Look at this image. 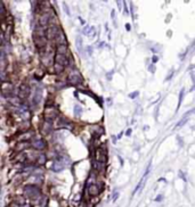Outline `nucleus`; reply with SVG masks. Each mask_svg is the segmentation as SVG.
<instances>
[{
  "instance_id": "1",
  "label": "nucleus",
  "mask_w": 195,
  "mask_h": 207,
  "mask_svg": "<svg viewBox=\"0 0 195 207\" xmlns=\"http://www.w3.org/2000/svg\"><path fill=\"white\" fill-rule=\"evenodd\" d=\"M24 194L29 198H37L40 196V189L35 186H26L24 188Z\"/></svg>"
},
{
  "instance_id": "2",
  "label": "nucleus",
  "mask_w": 195,
  "mask_h": 207,
  "mask_svg": "<svg viewBox=\"0 0 195 207\" xmlns=\"http://www.w3.org/2000/svg\"><path fill=\"white\" fill-rule=\"evenodd\" d=\"M56 116H57V111L55 109V107L49 106V107H47V108L45 109V117H46V120L51 121V120H54Z\"/></svg>"
},
{
  "instance_id": "3",
  "label": "nucleus",
  "mask_w": 195,
  "mask_h": 207,
  "mask_svg": "<svg viewBox=\"0 0 195 207\" xmlns=\"http://www.w3.org/2000/svg\"><path fill=\"white\" fill-rule=\"evenodd\" d=\"M55 61H56V64H58V65H62V66H66V65L69 64V59H67L66 55H61V54H56Z\"/></svg>"
},
{
  "instance_id": "4",
  "label": "nucleus",
  "mask_w": 195,
  "mask_h": 207,
  "mask_svg": "<svg viewBox=\"0 0 195 207\" xmlns=\"http://www.w3.org/2000/svg\"><path fill=\"white\" fill-rule=\"evenodd\" d=\"M69 80H70V82H71L72 84H79V83H81L82 81L80 74L77 72V71L74 73H71V74L69 75Z\"/></svg>"
},
{
  "instance_id": "5",
  "label": "nucleus",
  "mask_w": 195,
  "mask_h": 207,
  "mask_svg": "<svg viewBox=\"0 0 195 207\" xmlns=\"http://www.w3.org/2000/svg\"><path fill=\"white\" fill-rule=\"evenodd\" d=\"M58 31L60 30H57L55 26H50V27H48L47 29V38L48 39H56V37H57V34H58Z\"/></svg>"
},
{
  "instance_id": "6",
  "label": "nucleus",
  "mask_w": 195,
  "mask_h": 207,
  "mask_svg": "<svg viewBox=\"0 0 195 207\" xmlns=\"http://www.w3.org/2000/svg\"><path fill=\"white\" fill-rule=\"evenodd\" d=\"M34 40H35V46L39 48V49H42L46 44H47V38L46 37H37V38H34Z\"/></svg>"
},
{
  "instance_id": "7",
  "label": "nucleus",
  "mask_w": 195,
  "mask_h": 207,
  "mask_svg": "<svg viewBox=\"0 0 195 207\" xmlns=\"http://www.w3.org/2000/svg\"><path fill=\"white\" fill-rule=\"evenodd\" d=\"M29 93H30V89H29V85H26V84H22L20 87V94L21 98H25L26 96H29Z\"/></svg>"
},
{
  "instance_id": "8",
  "label": "nucleus",
  "mask_w": 195,
  "mask_h": 207,
  "mask_svg": "<svg viewBox=\"0 0 195 207\" xmlns=\"http://www.w3.org/2000/svg\"><path fill=\"white\" fill-rule=\"evenodd\" d=\"M57 43H58V46H61V44H65V42H66V39H65V35H64V33L62 32V30L58 31V34H57V37H56V39H55Z\"/></svg>"
},
{
  "instance_id": "9",
  "label": "nucleus",
  "mask_w": 195,
  "mask_h": 207,
  "mask_svg": "<svg viewBox=\"0 0 195 207\" xmlns=\"http://www.w3.org/2000/svg\"><path fill=\"white\" fill-rule=\"evenodd\" d=\"M41 97H42V89H41V88H38V89L35 90L34 97H33V103L39 104L41 100Z\"/></svg>"
},
{
  "instance_id": "10",
  "label": "nucleus",
  "mask_w": 195,
  "mask_h": 207,
  "mask_svg": "<svg viewBox=\"0 0 195 207\" xmlns=\"http://www.w3.org/2000/svg\"><path fill=\"white\" fill-rule=\"evenodd\" d=\"M32 146H33L35 149H38V150H42V149H45V148H46V144H45L42 140H37V141H33Z\"/></svg>"
},
{
  "instance_id": "11",
  "label": "nucleus",
  "mask_w": 195,
  "mask_h": 207,
  "mask_svg": "<svg viewBox=\"0 0 195 207\" xmlns=\"http://www.w3.org/2000/svg\"><path fill=\"white\" fill-rule=\"evenodd\" d=\"M48 22H49V14H47V13H43V14L41 15L40 21H39V23H40V26H45V25H46Z\"/></svg>"
},
{
  "instance_id": "12",
  "label": "nucleus",
  "mask_w": 195,
  "mask_h": 207,
  "mask_svg": "<svg viewBox=\"0 0 195 207\" xmlns=\"http://www.w3.org/2000/svg\"><path fill=\"white\" fill-rule=\"evenodd\" d=\"M64 166L63 165L60 161H56L55 163H54V165H52V171H55V172H61L62 170L64 168Z\"/></svg>"
},
{
  "instance_id": "13",
  "label": "nucleus",
  "mask_w": 195,
  "mask_h": 207,
  "mask_svg": "<svg viewBox=\"0 0 195 207\" xmlns=\"http://www.w3.org/2000/svg\"><path fill=\"white\" fill-rule=\"evenodd\" d=\"M99 188L97 186H95V184H92V186L89 187V194L91 195V196H97L98 194H99Z\"/></svg>"
},
{
  "instance_id": "14",
  "label": "nucleus",
  "mask_w": 195,
  "mask_h": 207,
  "mask_svg": "<svg viewBox=\"0 0 195 207\" xmlns=\"http://www.w3.org/2000/svg\"><path fill=\"white\" fill-rule=\"evenodd\" d=\"M66 44H61V46H57V54H61V55H65L66 54Z\"/></svg>"
},
{
  "instance_id": "15",
  "label": "nucleus",
  "mask_w": 195,
  "mask_h": 207,
  "mask_svg": "<svg viewBox=\"0 0 195 207\" xmlns=\"http://www.w3.org/2000/svg\"><path fill=\"white\" fill-rule=\"evenodd\" d=\"M77 47H78L79 51H82V40H81V37H80V35L77 37Z\"/></svg>"
},
{
  "instance_id": "16",
  "label": "nucleus",
  "mask_w": 195,
  "mask_h": 207,
  "mask_svg": "<svg viewBox=\"0 0 195 207\" xmlns=\"http://www.w3.org/2000/svg\"><path fill=\"white\" fill-rule=\"evenodd\" d=\"M183 98H184V89H183V90H180V93H179V100H178V106H177V109H179V107H180V105H182V100H183Z\"/></svg>"
},
{
  "instance_id": "17",
  "label": "nucleus",
  "mask_w": 195,
  "mask_h": 207,
  "mask_svg": "<svg viewBox=\"0 0 195 207\" xmlns=\"http://www.w3.org/2000/svg\"><path fill=\"white\" fill-rule=\"evenodd\" d=\"M74 113H75L77 115L82 114V108L79 106V105H75V106H74Z\"/></svg>"
},
{
  "instance_id": "18",
  "label": "nucleus",
  "mask_w": 195,
  "mask_h": 207,
  "mask_svg": "<svg viewBox=\"0 0 195 207\" xmlns=\"http://www.w3.org/2000/svg\"><path fill=\"white\" fill-rule=\"evenodd\" d=\"M54 67H55V72L57 73V74H58V73H61L62 71L64 70V66L58 65V64H55V66H54Z\"/></svg>"
},
{
  "instance_id": "19",
  "label": "nucleus",
  "mask_w": 195,
  "mask_h": 207,
  "mask_svg": "<svg viewBox=\"0 0 195 207\" xmlns=\"http://www.w3.org/2000/svg\"><path fill=\"white\" fill-rule=\"evenodd\" d=\"M187 121H188V118H186V117H183V118H182V120L178 122V124L176 125V127H180V126H182V125H184L185 123L187 122Z\"/></svg>"
},
{
  "instance_id": "20",
  "label": "nucleus",
  "mask_w": 195,
  "mask_h": 207,
  "mask_svg": "<svg viewBox=\"0 0 195 207\" xmlns=\"http://www.w3.org/2000/svg\"><path fill=\"white\" fill-rule=\"evenodd\" d=\"M0 8H1V17L5 18V16H6V11H5V6H4L2 2L0 4Z\"/></svg>"
},
{
  "instance_id": "21",
  "label": "nucleus",
  "mask_w": 195,
  "mask_h": 207,
  "mask_svg": "<svg viewBox=\"0 0 195 207\" xmlns=\"http://www.w3.org/2000/svg\"><path fill=\"white\" fill-rule=\"evenodd\" d=\"M45 159H46V156L45 155H40L39 156V161H38V164H43V163H45V162H46V161H45Z\"/></svg>"
},
{
  "instance_id": "22",
  "label": "nucleus",
  "mask_w": 195,
  "mask_h": 207,
  "mask_svg": "<svg viewBox=\"0 0 195 207\" xmlns=\"http://www.w3.org/2000/svg\"><path fill=\"white\" fill-rule=\"evenodd\" d=\"M138 94H139V92H138V91H135V92H131V93H130V94H129V97H130L131 99H133V98H136V97H137Z\"/></svg>"
},
{
  "instance_id": "23",
  "label": "nucleus",
  "mask_w": 195,
  "mask_h": 207,
  "mask_svg": "<svg viewBox=\"0 0 195 207\" xmlns=\"http://www.w3.org/2000/svg\"><path fill=\"white\" fill-rule=\"evenodd\" d=\"M118 196H119V192H118V191H115V192L113 194V201H115V200L118 199Z\"/></svg>"
},
{
  "instance_id": "24",
  "label": "nucleus",
  "mask_w": 195,
  "mask_h": 207,
  "mask_svg": "<svg viewBox=\"0 0 195 207\" xmlns=\"http://www.w3.org/2000/svg\"><path fill=\"white\" fill-rule=\"evenodd\" d=\"M161 199H162V196H161V195H160V196L157 197V198H156V199H155V200H156V201H160V200H161Z\"/></svg>"
},
{
  "instance_id": "25",
  "label": "nucleus",
  "mask_w": 195,
  "mask_h": 207,
  "mask_svg": "<svg viewBox=\"0 0 195 207\" xmlns=\"http://www.w3.org/2000/svg\"><path fill=\"white\" fill-rule=\"evenodd\" d=\"M153 62H154V63L157 62V57H156V56H154V57H153Z\"/></svg>"
},
{
  "instance_id": "26",
  "label": "nucleus",
  "mask_w": 195,
  "mask_h": 207,
  "mask_svg": "<svg viewBox=\"0 0 195 207\" xmlns=\"http://www.w3.org/2000/svg\"><path fill=\"white\" fill-rule=\"evenodd\" d=\"M130 133H131V130H130V129H129V130H128V131H127V134H128V135H130Z\"/></svg>"
}]
</instances>
